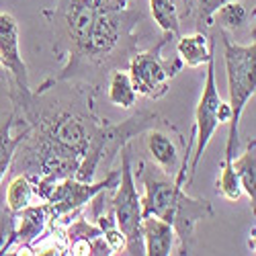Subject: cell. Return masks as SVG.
<instances>
[{
    "instance_id": "cell-15",
    "label": "cell",
    "mask_w": 256,
    "mask_h": 256,
    "mask_svg": "<svg viewBox=\"0 0 256 256\" xmlns=\"http://www.w3.org/2000/svg\"><path fill=\"white\" fill-rule=\"evenodd\" d=\"M232 166L240 178L242 190L250 197V205L254 211V199H256V142L254 140L248 144L246 152L240 158L232 160Z\"/></svg>"
},
{
    "instance_id": "cell-11",
    "label": "cell",
    "mask_w": 256,
    "mask_h": 256,
    "mask_svg": "<svg viewBox=\"0 0 256 256\" xmlns=\"http://www.w3.org/2000/svg\"><path fill=\"white\" fill-rule=\"evenodd\" d=\"M12 220L16 222V228L10 230L6 244L0 248V254H6L10 246L16 242L18 246H31L41 234H44L48 222H50V207L48 203L44 205H27L16 213H10Z\"/></svg>"
},
{
    "instance_id": "cell-12",
    "label": "cell",
    "mask_w": 256,
    "mask_h": 256,
    "mask_svg": "<svg viewBox=\"0 0 256 256\" xmlns=\"http://www.w3.org/2000/svg\"><path fill=\"white\" fill-rule=\"evenodd\" d=\"M142 240H144V254L150 256H166L172 252L176 232L160 218L144 216L142 218Z\"/></svg>"
},
{
    "instance_id": "cell-8",
    "label": "cell",
    "mask_w": 256,
    "mask_h": 256,
    "mask_svg": "<svg viewBox=\"0 0 256 256\" xmlns=\"http://www.w3.org/2000/svg\"><path fill=\"white\" fill-rule=\"evenodd\" d=\"M117 182H119V170L111 172L100 182H82V180H76L74 176L58 180L52 188L48 201H46L50 207V222L56 224L64 216L76 213L84 203L92 201L96 195L102 193V190L115 188Z\"/></svg>"
},
{
    "instance_id": "cell-3",
    "label": "cell",
    "mask_w": 256,
    "mask_h": 256,
    "mask_svg": "<svg viewBox=\"0 0 256 256\" xmlns=\"http://www.w3.org/2000/svg\"><path fill=\"white\" fill-rule=\"evenodd\" d=\"M224 41V60H226V72H228V90H230V106H232V119H230V134L226 144V160L232 162L238 154L240 146V117L244 113L246 102L256 92V44L238 46L232 44L222 31Z\"/></svg>"
},
{
    "instance_id": "cell-13",
    "label": "cell",
    "mask_w": 256,
    "mask_h": 256,
    "mask_svg": "<svg viewBox=\"0 0 256 256\" xmlns=\"http://www.w3.org/2000/svg\"><path fill=\"white\" fill-rule=\"evenodd\" d=\"M148 150H150L152 158L156 160V164L166 176L172 178L178 172V168L182 164V156L178 154L174 140L166 132L158 130V127H150L148 130Z\"/></svg>"
},
{
    "instance_id": "cell-9",
    "label": "cell",
    "mask_w": 256,
    "mask_h": 256,
    "mask_svg": "<svg viewBox=\"0 0 256 256\" xmlns=\"http://www.w3.org/2000/svg\"><path fill=\"white\" fill-rule=\"evenodd\" d=\"M37 136L46 138L48 142L60 146L62 150H66L80 160L88 152V144L92 138L90 127L84 123V119L72 115V113H58L52 117H46L44 121L37 123Z\"/></svg>"
},
{
    "instance_id": "cell-20",
    "label": "cell",
    "mask_w": 256,
    "mask_h": 256,
    "mask_svg": "<svg viewBox=\"0 0 256 256\" xmlns=\"http://www.w3.org/2000/svg\"><path fill=\"white\" fill-rule=\"evenodd\" d=\"M211 20H216L222 29H238L248 20V10L238 0H230L211 14Z\"/></svg>"
},
{
    "instance_id": "cell-21",
    "label": "cell",
    "mask_w": 256,
    "mask_h": 256,
    "mask_svg": "<svg viewBox=\"0 0 256 256\" xmlns=\"http://www.w3.org/2000/svg\"><path fill=\"white\" fill-rule=\"evenodd\" d=\"M218 190L228 199V201H238L242 197V186H240V178L234 170L232 162H224L222 172L218 178Z\"/></svg>"
},
{
    "instance_id": "cell-19",
    "label": "cell",
    "mask_w": 256,
    "mask_h": 256,
    "mask_svg": "<svg viewBox=\"0 0 256 256\" xmlns=\"http://www.w3.org/2000/svg\"><path fill=\"white\" fill-rule=\"evenodd\" d=\"M33 195H35V190H33L31 176H25V174L14 176L6 188V199H4L8 213H16L23 207H27L31 203Z\"/></svg>"
},
{
    "instance_id": "cell-4",
    "label": "cell",
    "mask_w": 256,
    "mask_h": 256,
    "mask_svg": "<svg viewBox=\"0 0 256 256\" xmlns=\"http://www.w3.org/2000/svg\"><path fill=\"white\" fill-rule=\"evenodd\" d=\"M102 0H60L54 10H46V16L54 27L58 54L68 52L70 62L80 56L90 37Z\"/></svg>"
},
{
    "instance_id": "cell-1",
    "label": "cell",
    "mask_w": 256,
    "mask_h": 256,
    "mask_svg": "<svg viewBox=\"0 0 256 256\" xmlns=\"http://www.w3.org/2000/svg\"><path fill=\"white\" fill-rule=\"evenodd\" d=\"M142 18L140 10H130L127 8V0H102L98 8L96 20L92 25L90 37L86 46L80 52L78 58L68 62V66L62 70L60 76H54L46 80L35 92L37 96L50 90L52 84L66 80L72 76H78L80 72H86L88 66H109L113 62H119V56L130 54L134 46L132 29Z\"/></svg>"
},
{
    "instance_id": "cell-17",
    "label": "cell",
    "mask_w": 256,
    "mask_h": 256,
    "mask_svg": "<svg viewBox=\"0 0 256 256\" xmlns=\"http://www.w3.org/2000/svg\"><path fill=\"white\" fill-rule=\"evenodd\" d=\"M136 98H138V92L134 90L130 74L123 72L121 68L115 70L109 82V100L115 106H121V109H130V106L136 104Z\"/></svg>"
},
{
    "instance_id": "cell-24",
    "label": "cell",
    "mask_w": 256,
    "mask_h": 256,
    "mask_svg": "<svg viewBox=\"0 0 256 256\" xmlns=\"http://www.w3.org/2000/svg\"><path fill=\"white\" fill-rule=\"evenodd\" d=\"M0 66H2V62H0ZM0 76H2V74H0Z\"/></svg>"
},
{
    "instance_id": "cell-16",
    "label": "cell",
    "mask_w": 256,
    "mask_h": 256,
    "mask_svg": "<svg viewBox=\"0 0 256 256\" xmlns=\"http://www.w3.org/2000/svg\"><path fill=\"white\" fill-rule=\"evenodd\" d=\"M10 127H12V117L8 119V123L4 127H0V182H2L6 170H8L14 154H16V148L31 134V125L25 127V130L16 136H10Z\"/></svg>"
},
{
    "instance_id": "cell-2",
    "label": "cell",
    "mask_w": 256,
    "mask_h": 256,
    "mask_svg": "<svg viewBox=\"0 0 256 256\" xmlns=\"http://www.w3.org/2000/svg\"><path fill=\"white\" fill-rule=\"evenodd\" d=\"M144 186L146 197L142 199V218L154 216L172 226L180 240V254H186L197 222L213 216L211 203L207 199L188 197L170 176H160L154 170L144 174Z\"/></svg>"
},
{
    "instance_id": "cell-10",
    "label": "cell",
    "mask_w": 256,
    "mask_h": 256,
    "mask_svg": "<svg viewBox=\"0 0 256 256\" xmlns=\"http://www.w3.org/2000/svg\"><path fill=\"white\" fill-rule=\"evenodd\" d=\"M0 62L12 74L14 84L20 92V98L16 102L27 100L29 76H27V66L18 52V27H16V20L6 12H0Z\"/></svg>"
},
{
    "instance_id": "cell-22",
    "label": "cell",
    "mask_w": 256,
    "mask_h": 256,
    "mask_svg": "<svg viewBox=\"0 0 256 256\" xmlns=\"http://www.w3.org/2000/svg\"><path fill=\"white\" fill-rule=\"evenodd\" d=\"M102 230L98 226H90L86 220H76L68 230H66V240L74 242V240H92L96 236H100Z\"/></svg>"
},
{
    "instance_id": "cell-5",
    "label": "cell",
    "mask_w": 256,
    "mask_h": 256,
    "mask_svg": "<svg viewBox=\"0 0 256 256\" xmlns=\"http://www.w3.org/2000/svg\"><path fill=\"white\" fill-rule=\"evenodd\" d=\"M111 213L115 218L117 228L125 236V254H144V240H142V199L134 182V170L130 152L121 150V170L117 193L109 201Z\"/></svg>"
},
{
    "instance_id": "cell-7",
    "label": "cell",
    "mask_w": 256,
    "mask_h": 256,
    "mask_svg": "<svg viewBox=\"0 0 256 256\" xmlns=\"http://www.w3.org/2000/svg\"><path fill=\"white\" fill-rule=\"evenodd\" d=\"M216 56V54H213ZM209 58L207 60V76H205V86L197 104V111H195V127H193V134L197 136V148H195V154L193 160H190V168H188V180L190 182L199 168V162L207 150V146L216 134V130L222 125L220 121V104H222V96L218 92V84H216V58Z\"/></svg>"
},
{
    "instance_id": "cell-23",
    "label": "cell",
    "mask_w": 256,
    "mask_h": 256,
    "mask_svg": "<svg viewBox=\"0 0 256 256\" xmlns=\"http://www.w3.org/2000/svg\"><path fill=\"white\" fill-rule=\"evenodd\" d=\"M230 2V0H197V10H199V20L205 25L211 23V14L216 12L222 4Z\"/></svg>"
},
{
    "instance_id": "cell-14",
    "label": "cell",
    "mask_w": 256,
    "mask_h": 256,
    "mask_svg": "<svg viewBox=\"0 0 256 256\" xmlns=\"http://www.w3.org/2000/svg\"><path fill=\"white\" fill-rule=\"evenodd\" d=\"M176 52H178L180 60L186 64V66L197 68V66H201V64H207V60L216 54V41H211V48L207 50V35L205 33L178 37Z\"/></svg>"
},
{
    "instance_id": "cell-6",
    "label": "cell",
    "mask_w": 256,
    "mask_h": 256,
    "mask_svg": "<svg viewBox=\"0 0 256 256\" xmlns=\"http://www.w3.org/2000/svg\"><path fill=\"white\" fill-rule=\"evenodd\" d=\"M170 33H164V37L158 41V46L148 50L144 54H134V58L130 60V80L134 84V90L138 94H144L148 98H160L166 94L168 84L176 76V72H180L182 68V60L174 58L172 62L164 60L160 56L162 48L166 46Z\"/></svg>"
},
{
    "instance_id": "cell-18",
    "label": "cell",
    "mask_w": 256,
    "mask_h": 256,
    "mask_svg": "<svg viewBox=\"0 0 256 256\" xmlns=\"http://www.w3.org/2000/svg\"><path fill=\"white\" fill-rule=\"evenodd\" d=\"M152 16L156 20V25L164 31L170 33L172 37H180V18L176 12L174 0H150Z\"/></svg>"
}]
</instances>
